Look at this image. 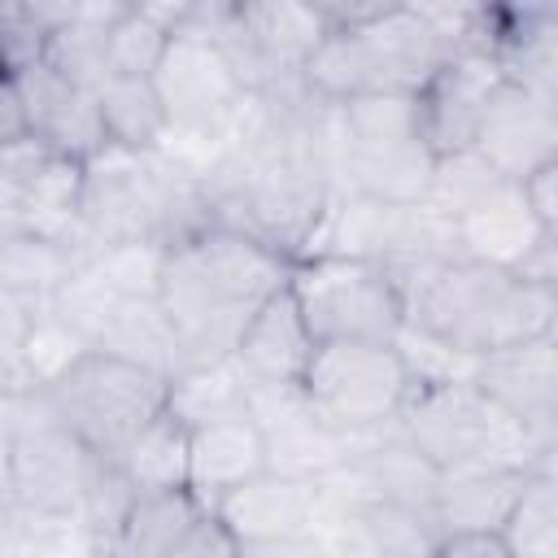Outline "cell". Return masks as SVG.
<instances>
[{
  "instance_id": "5b68a950",
  "label": "cell",
  "mask_w": 558,
  "mask_h": 558,
  "mask_svg": "<svg viewBox=\"0 0 558 558\" xmlns=\"http://www.w3.org/2000/svg\"><path fill=\"white\" fill-rule=\"evenodd\" d=\"M44 405L100 458H113L153 414L170 401V379L105 353V349H78L70 353L44 384H35Z\"/></svg>"
},
{
  "instance_id": "7a4b0ae2",
  "label": "cell",
  "mask_w": 558,
  "mask_h": 558,
  "mask_svg": "<svg viewBox=\"0 0 558 558\" xmlns=\"http://www.w3.org/2000/svg\"><path fill=\"white\" fill-rule=\"evenodd\" d=\"M392 279L405 301V323L440 336L471 357L554 331L558 318V288L527 283L510 266L462 253L392 270Z\"/></svg>"
},
{
  "instance_id": "d6986e66",
  "label": "cell",
  "mask_w": 558,
  "mask_h": 558,
  "mask_svg": "<svg viewBox=\"0 0 558 558\" xmlns=\"http://www.w3.org/2000/svg\"><path fill=\"white\" fill-rule=\"evenodd\" d=\"M458 227V253L462 257H480L493 266H519V257L549 231L536 222V214L527 209L519 183H501L493 196H484L475 209L453 218Z\"/></svg>"
},
{
  "instance_id": "f35d334b",
  "label": "cell",
  "mask_w": 558,
  "mask_h": 558,
  "mask_svg": "<svg viewBox=\"0 0 558 558\" xmlns=\"http://www.w3.org/2000/svg\"><path fill=\"white\" fill-rule=\"evenodd\" d=\"M201 0H131V9L135 13H144V17H153L157 26H166V31H174V26H183L187 17H192V9H196Z\"/></svg>"
},
{
  "instance_id": "277c9868",
  "label": "cell",
  "mask_w": 558,
  "mask_h": 558,
  "mask_svg": "<svg viewBox=\"0 0 558 558\" xmlns=\"http://www.w3.org/2000/svg\"><path fill=\"white\" fill-rule=\"evenodd\" d=\"M410 445L436 466H536L554 458L532 427L510 418L493 397L475 388V379L414 388L397 414Z\"/></svg>"
},
{
  "instance_id": "e575fe53",
  "label": "cell",
  "mask_w": 558,
  "mask_h": 558,
  "mask_svg": "<svg viewBox=\"0 0 558 558\" xmlns=\"http://www.w3.org/2000/svg\"><path fill=\"white\" fill-rule=\"evenodd\" d=\"M235 536L227 532V523L214 514V506L192 523V532L179 545V558H235Z\"/></svg>"
},
{
  "instance_id": "603a6c76",
  "label": "cell",
  "mask_w": 558,
  "mask_h": 558,
  "mask_svg": "<svg viewBox=\"0 0 558 558\" xmlns=\"http://www.w3.org/2000/svg\"><path fill=\"white\" fill-rule=\"evenodd\" d=\"M83 262V248L61 235L0 231V283L44 305Z\"/></svg>"
},
{
  "instance_id": "83f0119b",
  "label": "cell",
  "mask_w": 558,
  "mask_h": 558,
  "mask_svg": "<svg viewBox=\"0 0 558 558\" xmlns=\"http://www.w3.org/2000/svg\"><path fill=\"white\" fill-rule=\"evenodd\" d=\"M392 349L401 353L405 362V375L414 388H432V384H458V379H471L475 375V362L471 353L445 344L440 336L414 327V323H401L397 336H392Z\"/></svg>"
},
{
  "instance_id": "d590c367",
  "label": "cell",
  "mask_w": 558,
  "mask_h": 558,
  "mask_svg": "<svg viewBox=\"0 0 558 558\" xmlns=\"http://www.w3.org/2000/svg\"><path fill=\"white\" fill-rule=\"evenodd\" d=\"M519 192H523L527 209L536 214V222L558 231V161H545L527 179H519Z\"/></svg>"
},
{
  "instance_id": "7402d4cb",
  "label": "cell",
  "mask_w": 558,
  "mask_h": 558,
  "mask_svg": "<svg viewBox=\"0 0 558 558\" xmlns=\"http://www.w3.org/2000/svg\"><path fill=\"white\" fill-rule=\"evenodd\" d=\"M96 105L105 118V135L113 148L126 153H157L170 140V122L161 109V96L153 87V78H135V74H105V83L96 87Z\"/></svg>"
},
{
  "instance_id": "4dcf8cb0",
  "label": "cell",
  "mask_w": 558,
  "mask_h": 558,
  "mask_svg": "<svg viewBox=\"0 0 558 558\" xmlns=\"http://www.w3.org/2000/svg\"><path fill=\"white\" fill-rule=\"evenodd\" d=\"M48 26L26 13L22 0H0V70L4 74H22L35 61H44L48 52Z\"/></svg>"
},
{
  "instance_id": "4316f807",
  "label": "cell",
  "mask_w": 558,
  "mask_h": 558,
  "mask_svg": "<svg viewBox=\"0 0 558 558\" xmlns=\"http://www.w3.org/2000/svg\"><path fill=\"white\" fill-rule=\"evenodd\" d=\"M501 183H510L493 161H484L475 148H458V153H445L436 157V170H432V187H427V201L458 218L466 209H475L484 196H493Z\"/></svg>"
},
{
  "instance_id": "4fadbf2b",
  "label": "cell",
  "mask_w": 558,
  "mask_h": 558,
  "mask_svg": "<svg viewBox=\"0 0 558 558\" xmlns=\"http://www.w3.org/2000/svg\"><path fill=\"white\" fill-rule=\"evenodd\" d=\"M471 379L510 418H519L545 445H554V427H558V340L554 331L480 353Z\"/></svg>"
},
{
  "instance_id": "f1b7e54d",
  "label": "cell",
  "mask_w": 558,
  "mask_h": 558,
  "mask_svg": "<svg viewBox=\"0 0 558 558\" xmlns=\"http://www.w3.org/2000/svg\"><path fill=\"white\" fill-rule=\"evenodd\" d=\"M105 22H70L61 31L48 35V52L44 61L52 70H61L65 78L83 83V87H100L109 74V52H105Z\"/></svg>"
},
{
  "instance_id": "d4e9b609",
  "label": "cell",
  "mask_w": 558,
  "mask_h": 558,
  "mask_svg": "<svg viewBox=\"0 0 558 558\" xmlns=\"http://www.w3.org/2000/svg\"><path fill=\"white\" fill-rule=\"evenodd\" d=\"M501 541L510 558H558V471L554 458L536 462L523 475V488L514 493L506 519H501Z\"/></svg>"
},
{
  "instance_id": "ac0fdd59",
  "label": "cell",
  "mask_w": 558,
  "mask_h": 558,
  "mask_svg": "<svg viewBox=\"0 0 558 558\" xmlns=\"http://www.w3.org/2000/svg\"><path fill=\"white\" fill-rule=\"evenodd\" d=\"M262 471H270V458H266L262 427L248 410L192 427V436H187V488L205 506H214L222 493H231L235 484H244Z\"/></svg>"
},
{
  "instance_id": "836d02e7",
  "label": "cell",
  "mask_w": 558,
  "mask_h": 558,
  "mask_svg": "<svg viewBox=\"0 0 558 558\" xmlns=\"http://www.w3.org/2000/svg\"><path fill=\"white\" fill-rule=\"evenodd\" d=\"M432 558H510L497 527H462V532H436Z\"/></svg>"
},
{
  "instance_id": "2e32d148",
  "label": "cell",
  "mask_w": 558,
  "mask_h": 558,
  "mask_svg": "<svg viewBox=\"0 0 558 558\" xmlns=\"http://www.w3.org/2000/svg\"><path fill=\"white\" fill-rule=\"evenodd\" d=\"M471 148L493 161L510 183H519L536 166L558 161V105L501 78L480 113Z\"/></svg>"
},
{
  "instance_id": "3957f363",
  "label": "cell",
  "mask_w": 558,
  "mask_h": 558,
  "mask_svg": "<svg viewBox=\"0 0 558 558\" xmlns=\"http://www.w3.org/2000/svg\"><path fill=\"white\" fill-rule=\"evenodd\" d=\"M449 52L453 44L440 31L410 9H392L362 26L327 31L301 78L327 105L353 96H414Z\"/></svg>"
},
{
  "instance_id": "9c48e42d",
  "label": "cell",
  "mask_w": 558,
  "mask_h": 558,
  "mask_svg": "<svg viewBox=\"0 0 558 558\" xmlns=\"http://www.w3.org/2000/svg\"><path fill=\"white\" fill-rule=\"evenodd\" d=\"M148 78L161 96L170 135H187V140L227 135L253 105V92L244 87L240 70L201 31H170L161 61Z\"/></svg>"
},
{
  "instance_id": "d6a6232c",
  "label": "cell",
  "mask_w": 558,
  "mask_h": 558,
  "mask_svg": "<svg viewBox=\"0 0 558 558\" xmlns=\"http://www.w3.org/2000/svg\"><path fill=\"white\" fill-rule=\"evenodd\" d=\"M35 323H39V305L0 283V362L26 371V340H31Z\"/></svg>"
},
{
  "instance_id": "ffe728a7",
  "label": "cell",
  "mask_w": 558,
  "mask_h": 558,
  "mask_svg": "<svg viewBox=\"0 0 558 558\" xmlns=\"http://www.w3.org/2000/svg\"><path fill=\"white\" fill-rule=\"evenodd\" d=\"M532 466H453L440 471L436 497H432V523L436 532H462V527H497L523 488V475Z\"/></svg>"
},
{
  "instance_id": "7c38bea8",
  "label": "cell",
  "mask_w": 558,
  "mask_h": 558,
  "mask_svg": "<svg viewBox=\"0 0 558 558\" xmlns=\"http://www.w3.org/2000/svg\"><path fill=\"white\" fill-rule=\"evenodd\" d=\"M501 83V70L488 52L480 48H453L436 74L414 92V122L423 144L445 157L458 148H471L480 113L493 96V87Z\"/></svg>"
},
{
  "instance_id": "e0dca14e",
  "label": "cell",
  "mask_w": 558,
  "mask_h": 558,
  "mask_svg": "<svg viewBox=\"0 0 558 558\" xmlns=\"http://www.w3.org/2000/svg\"><path fill=\"white\" fill-rule=\"evenodd\" d=\"M314 336L301 318V305L292 296V288H275L257 314L244 323L240 340H235V371L244 375V384H301L310 353H314Z\"/></svg>"
},
{
  "instance_id": "44dd1931",
  "label": "cell",
  "mask_w": 558,
  "mask_h": 558,
  "mask_svg": "<svg viewBox=\"0 0 558 558\" xmlns=\"http://www.w3.org/2000/svg\"><path fill=\"white\" fill-rule=\"evenodd\" d=\"M209 506L187 488H144L131 497L118 536H113V554H131V558H179L183 536L192 532V523L205 514Z\"/></svg>"
},
{
  "instance_id": "484cf974",
  "label": "cell",
  "mask_w": 558,
  "mask_h": 558,
  "mask_svg": "<svg viewBox=\"0 0 558 558\" xmlns=\"http://www.w3.org/2000/svg\"><path fill=\"white\" fill-rule=\"evenodd\" d=\"M187 427L222 418V414H240L248 410V384L235 371V362H214V366H187L170 379V401H166Z\"/></svg>"
},
{
  "instance_id": "8d00e7d4",
  "label": "cell",
  "mask_w": 558,
  "mask_h": 558,
  "mask_svg": "<svg viewBox=\"0 0 558 558\" xmlns=\"http://www.w3.org/2000/svg\"><path fill=\"white\" fill-rule=\"evenodd\" d=\"M327 31H344V26H362L371 17H384L392 9H401V0H305Z\"/></svg>"
},
{
  "instance_id": "ab89813d",
  "label": "cell",
  "mask_w": 558,
  "mask_h": 558,
  "mask_svg": "<svg viewBox=\"0 0 558 558\" xmlns=\"http://www.w3.org/2000/svg\"><path fill=\"white\" fill-rule=\"evenodd\" d=\"M22 4H26V13H35L48 31H61V26H70V22L83 17V0H22Z\"/></svg>"
},
{
  "instance_id": "5bb4252c",
  "label": "cell",
  "mask_w": 558,
  "mask_h": 558,
  "mask_svg": "<svg viewBox=\"0 0 558 558\" xmlns=\"http://www.w3.org/2000/svg\"><path fill=\"white\" fill-rule=\"evenodd\" d=\"M248 414L262 427L270 471L318 480L336 462H344L349 436L336 432L318 410L305 401L301 384H253L248 388Z\"/></svg>"
},
{
  "instance_id": "60d3db41",
  "label": "cell",
  "mask_w": 558,
  "mask_h": 558,
  "mask_svg": "<svg viewBox=\"0 0 558 558\" xmlns=\"http://www.w3.org/2000/svg\"><path fill=\"white\" fill-rule=\"evenodd\" d=\"M17 510V484H13V453L9 440H0V519Z\"/></svg>"
},
{
  "instance_id": "9a60e30c",
  "label": "cell",
  "mask_w": 558,
  "mask_h": 558,
  "mask_svg": "<svg viewBox=\"0 0 558 558\" xmlns=\"http://www.w3.org/2000/svg\"><path fill=\"white\" fill-rule=\"evenodd\" d=\"M17 92L26 105V131L35 144H44L57 157L70 161H92L109 148L105 118L96 105V87H83L52 70L48 61H35L31 70L17 74Z\"/></svg>"
},
{
  "instance_id": "f546056e",
  "label": "cell",
  "mask_w": 558,
  "mask_h": 558,
  "mask_svg": "<svg viewBox=\"0 0 558 558\" xmlns=\"http://www.w3.org/2000/svg\"><path fill=\"white\" fill-rule=\"evenodd\" d=\"M170 31L157 26L153 17L126 9L122 17L109 22L105 31V52H109V74H135V78H148L161 61V48H166Z\"/></svg>"
},
{
  "instance_id": "52a82bcc",
  "label": "cell",
  "mask_w": 558,
  "mask_h": 558,
  "mask_svg": "<svg viewBox=\"0 0 558 558\" xmlns=\"http://www.w3.org/2000/svg\"><path fill=\"white\" fill-rule=\"evenodd\" d=\"M288 288L314 340H392L405 323V301L392 270L357 253L292 257Z\"/></svg>"
},
{
  "instance_id": "8992f818",
  "label": "cell",
  "mask_w": 558,
  "mask_h": 558,
  "mask_svg": "<svg viewBox=\"0 0 558 558\" xmlns=\"http://www.w3.org/2000/svg\"><path fill=\"white\" fill-rule=\"evenodd\" d=\"M336 183L371 201H427L436 153L414 122V96H353L331 105Z\"/></svg>"
},
{
  "instance_id": "b9f144b4",
  "label": "cell",
  "mask_w": 558,
  "mask_h": 558,
  "mask_svg": "<svg viewBox=\"0 0 558 558\" xmlns=\"http://www.w3.org/2000/svg\"><path fill=\"white\" fill-rule=\"evenodd\" d=\"M0 388H35V384L26 379V371H17V366L0 362Z\"/></svg>"
},
{
  "instance_id": "1f68e13d",
  "label": "cell",
  "mask_w": 558,
  "mask_h": 558,
  "mask_svg": "<svg viewBox=\"0 0 558 558\" xmlns=\"http://www.w3.org/2000/svg\"><path fill=\"white\" fill-rule=\"evenodd\" d=\"M401 9H410V13L423 17L432 31H440L453 48H466V44L480 35V26H484L493 0H401Z\"/></svg>"
},
{
  "instance_id": "8fae6325",
  "label": "cell",
  "mask_w": 558,
  "mask_h": 558,
  "mask_svg": "<svg viewBox=\"0 0 558 558\" xmlns=\"http://www.w3.org/2000/svg\"><path fill=\"white\" fill-rule=\"evenodd\" d=\"M214 514L235 536L244 558L323 554L318 541V488L305 475L262 471L214 501Z\"/></svg>"
},
{
  "instance_id": "74e56055",
  "label": "cell",
  "mask_w": 558,
  "mask_h": 558,
  "mask_svg": "<svg viewBox=\"0 0 558 558\" xmlns=\"http://www.w3.org/2000/svg\"><path fill=\"white\" fill-rule=\"evenodd\" d=\"M22 140H31V131H26V105L17 92V74L0 70V148L22 144Z\"/></svg>"
},
{
  "instance_id": "cb8c5ba5",
  "label": "cell",
  "mask_w": 558,
  "mask_h": 558,
  "mask_svg": "<svg viewBox=\"0 0 558 558\" xmlns=\"http://www.w3.org/2000/svg\"><path fill=\"white\" fill-rule=\"evenodd\" d=\"M187 436H192V427L166 405L113 453V466L131 480L135 493L179 488V484H187Z\"/></svg>"
},
{
  "instance_id": "6da1fadb",
  "label": "cell",
  "mask_w": 558,
  "mask_h": 558,
  "mask_svg": "<svg viewBox=\"0 0 558 558\" xmlns=\"http://www.w3.org/2000/svg\"><path fill=\"white\" fill-rule=\"evenodd\" d=\"M292 257L231 227H196L161 248L157 305L179 344V371L235 353L257 305L288 283Z\"/></svg>"
},
{
  "instance_id": "30bf717a",
  "label": "cell",
  "mask_w": 558,
  "mask_h": 558,
  "mask_svg": "<svg viewBox=\"0 0 558 558\" xmlns=\"http://www.w3.org/2000/svg\"><path fill=\"white\" fill-rule=\"evenodd\" d=\"M9 453H13L17 510L83 527V497H87L96 453L44 405L39 388L31 392L26 414L9 436Z\"/></svg>"
},
{
  "instance_id": "ba28073f",
  "label": "cell",
  "mask_w": 558,
  "mask_h": 558,
  "mask_svg": "<svg viewBox=\"0 0 558 558\" xmlns=\"http://www.w3.org/2000/svg\"><path fill=\"white\" fill-rule=\"evenodd\" d=\"M305 401L336 432H371L401 414L414 392L392 340H318L301 375Z\"/></svg>"
}]
</instances>
